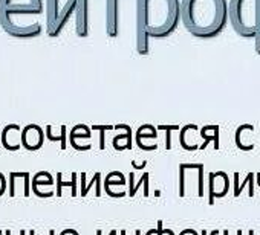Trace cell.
I'll return each instance as SVG.
<instances>
[{
	"label": "cell",
	"mask_w": 260,
	"mask_h": 235,
	"mask_svg": "<svg viewBox=\"0 0 260 235\" xmlns=\"http://www.w3.org/2000/svg\"><path fill=\"white\" fill-rule=\"evenodd\" d=\"M75 32L81 38L89 35V0H78L77 2Z\"/></svg>",
	"instance_id": "9"
},
{
	"label": "cell",
	"mask_w": 260,
	"mask_h": 235,
	"mask_svg": "<svg viewBox=\"0 0 260 235\" xmlns=\"http://www.w3.org/2000/svg\"><path fill=\"white\" fill-rule=\"evenodd\" d=\"M96 186V197H100L101 195V174L100 173H95L93 174V177H92V180L89 182V183H86V173H81V197H86L87 195V192H89V189L92 188V186Z\"/></svg>",
	"instance_id": "19"
},
{
	"label": "cell",
	"mask_w": 260,
	"mask_h": 235,
	"mask_svg": "<svg viewBox=\"0 0 260 235\" xmlns=\"http://www.w3.org/2000/svg\"><path fill=\"white\" fill-rule=\"evenodd\" d=\"M90 132H92V129L84 126V124L75 126L71 130V133H69V144H71V147L74 148L78 144V141H81V139H90V136H92Z\"/></svg>",
	"instance_id": "17"
},
{
	"label": "cell",
	"mask_w": 260,
	"mask_h": 235,
	"mask_svg": "<svg viewBox=\"0 0 260 235\" xmlns=\"http://www.w3.org/2000/svg\"><path fill=\"white\" fill-rule=\"evenodd\" d=\"M104 191L110 197H115V199L124 197L125 195V182H122V183H107V182H104Z\"/></svg>",
	"instance_id": "24"
},
{
	"label": "cell",
	"mask_w": 260,
	"mask_h": 235,
	"mask_svg": "<svg viewBox=\"0 0 260 235\" xmlns=\"http://www.w3.org/2000/svg\"><path fill=\"white\" fill-rule=\"evenodd\" d=\"M236 235H243V232H242V230H237V233H236Z\"/></svg>",
	"instance_id": "43"
},
{
	"label": "cell",
	"mask_w": 260,
	"mask_h": 235,
	"mask_svg": "<svg viewBox=\"0 0 260 235\" xmlns=\"http://www.w3.org/2000/svg\"><path fill=\"white\" fill-rule=\"evenodd\" d=\"M254 48H255V54L260 55V34L254 37Z\"/></svg>",
	"instance_id": "32"
},
{
	"label": "cell",
	"mask_w": 260,
	"mask_h": 235,
	"mask_svg": "<svg viewBox=\"0 0 260 235\" xmlns=\"http://www.w3.org/2000/svg\"><path fill=\"white\" fill-rule=\"evenodd\" d=\"M119 32V0H106V34L110 38Z\"/></svg>",
	"instance_id": "7"
},
{
	"label": "cell",
	"mask_w": 260,
	"mask_h": 235,
	"mask_svg": "<svg viewBox=\"0 0 260 235\" xmlns=\"http://www.w3.org/2000/svg\"><path fill=\"white\" fill-rule=\"evenodd\" d=\"M230 179L225 171H211L208 174V203L214 205L216 199H222L228 194Z\"/></svg>",
	"instance_id": "5"
},
{
	"label": "cell",
	"mask_w": 260,
	"mask_h": 235,
	"mask_svg": "<svg viewBox=\"0 0 260 235\" xmlns=\"http://www.w3.org/2000/svg\"><path fill=\"white\" fill-rule=\"evenodd\" d=\"M201 235H208V232H207V230L204 229V230H201Z\"/></svg>",
	"instance_id": "40"
},
{
	"label": "cell",
	"mask_w": 260,
	"mask_h": 235,
	"mask_svg": "<svg viewBox=\"0 0 260 235\" xmlns=\"http://www.w3.org/2000/svg\"><path fill=\"white\" fill-rule=\"evenodd\" d=\"M248 235H255V233H254V230H249V232H248Z\"/></svg>",
	"instance_id": "45"
},
{
	"label": "cell",
	"mask_w": 260,
	"mask_h": 235,
	"mask_svg": "<svg viewBox=\"0 0 260 235\" xmlns=\"http://www.w3.org/2000/svg\"><path fill=\"white\" fill-rule=\"evenodd\" d=\"M181 22V0H137V51L150 52V37L173 34Z\"/></svg>",
	"instance_id": "1"
},
{
	"label": "cell",
	"mask_w": 260,
	"mask_h": 235,
	"mask_svg": "<svg viewBox=\"0 0 260 235\" xmlns=\"http://www.w3.org/2000/svg\"><path fill=\"white\" fill-rule=\"evenodd\" d=\"M63 186H69L71 188V195L72 197L78 195L77 194V173H72L71 174V182H63V174L61 173H57V192H55L57 197L63 195V192H61Z\"/></svg>",
	"instance_id": "20"
},
{
	"label": "cell",
	"mask_w": 260,
	"mask_h": 235,
	"mask_svg": "<svg viewBox=\"0 0 260 235\" xmlns=\"http://www.w3.org/2000/svg\"><path fill=\"white\" fill-rule=\"evenodd\" d=\"M222 235H230V230H223V232H222Z\"/></svg>",
	"instance_id": "41"
},
{
	"label": "cell",
	"mask_w": 260,
	"mask_h": 235,
	"mask_svg": "<svg viewBox=\"0 0 260 235\" xmlns=\"http://www.w3.org/2000/svg\"><path fill=\"white\" fill-rule=\"evenodd\" d=\"M49 235H55V230H49Z\"/></svg>",
	"instance_id": "42"
},
{
	"label": "cell",
	"mask_w": 260,
	"mask_h": 235,
	"mask_svg": "<svg viewBox=\"0 0 260 235\" xmlns=\"http://www.w3.org/2000/svg\"><path fill=\"white\" fill-rule=\"evenodd\" d=\"M220 232H219V229H214V230H211V233L210 235H219Z\"/></svg>",
	"instance_id": "39"
},
{
	"label": "cell",
	"mask_w": 260,
	"mask_h": 235,
	"mask_svg": "<svg viewBox=\"0 0 260 235\" xmlns=\"http://www.w3.org/2000/svg\"><path fill=\"white\" fill-rule=\"evenodd\" d=\"M11 232H13V230L7 229V230H5V235H11ZM20 235H26V232H25V230H20Z\"/></svg>",
	"instance_id": "37"
},
{
	"label": "cell",
	"mask_w": 260,
	"mask_h": 235,
	"mask_svg": "<svg viewBox=\"0 0 260 235\" xmlns=\"http://www.w3.org/2000/svg\"><path fill=\"white\" fill-rule=\"evenodd\" d=\"M158 132H166V148L167 150H172V132H176V130H181L179 126H158L156 127Z\"/></svg>",
	"instance_id": "25"
},
{
	"label": "cell",
	"mask_w": 260,
	"mask_h": 235,
	"mask_svg": "<svg viewBox=\"0 0 260 235\" xmlns=\"http://www.w3.org/2000/svg\"><path fill=\"white\" fill-rule=\"evenodd\" d=\"M181 22L198 38L219 35L230 22L226 0H181Z\"/></svg>",
	"instance_id": "2"
},
{
	"label": "cell",
	"mask_w": 260,
	"mask_h": 235,
	"mask_svg": "<svg viewBox=\"0 0 260 235\" xmlns=\"http://www.w3.org/2000/svg\"><path fill=\"white\" fill-rule=\"evenodd\" d=\"M255 183L260 186V173H257V174H255Z\"/></svg>",
	"instance_id": "38"
},
{
	"label": "cell",
	"mask_w": 260,
	"mask_h": 235,
	"mask_svg": "<svg viewBox=\"0 0 260 235\" xmlns=\"http://www.w3.org/2000/svg\"><path fill=\"white\" fill-rule=\"evenodd\" d=\"M60 11V0H46V31L54 26Z\"/></svg>",
	"instance_id": "18"
},
{
	"label": "cell",
	"mask_w": 260,
	"mask_h": 235,
	"mask_svg": "<svg viewBox=\"0 0 260 235\" xmlns=\"http://www.w3.org/2000/svg\"><path fill=\"white\" fill-rule=\"evenodd\" d=\"M149 179H150V176H149V173L146 171V173H143L141 179L135 183V173H130V174H128V185H130V188H128V194H127V195H130V197L137 195V191H138L140 186L143 185V186H146L144 195L149 197Z\"/></svg>",
	"instance_id": "16"
},
{
	"label": "cell",
	"mask_w": 260,
	"mask_h": 235,
	"mask_svg": "<svg viewBox=\"0 0 260 235\" xmlns=\"http://www.w3.org/2000/svg\"><path fill=\"white\" fill-rule=\"evenodd\" d=\"M137 145L140 150L144 151H153L158 148V144H149V139L156 141L158 138V129L150 126V124H144L137 130Z\"/></svg>",
	"instance_id": "12"
},
{
	"label": "cell",
	"mask_w": 260,
	"mask_h": 235,
	"mask_svg": "<svg viewBox=\"0 0 260 235\" xmlns=\"http://www.w3.org/2000/svg\"><path fill=\"white\" fill-rule=\"evenodd\" d=\"M104 182H107V183H122V182H125V179H124L122 173H119V171H112V173H109V174L106 176V180H104Z\"/></svg>",
	"instance_id": "27"
},
{
	"label": "cell",
	"mask_w": 260,
	"mask_h": 235,
	"mask_svg": "<svg viewBox=\"0 0 260 235\" xmlns=\"http://www.w3.org/2000/svg\"><path fill=\"white\" fill-rule=\"evenodd\" d=\"M119 235H127V230H124V229H122V230H119ZM135 235H141V230H138V229H137V230H135Z\"/></svg>",
	"instance_id": "36"
},
{
	"label": "cell",
	"mask_w": 260,
	"mask_h": 235,
	"mask_svg": "<svg viewBox=\"0 0 260 235\" xmlns=\"http://www.w3.org/2000/svg\"><path fill=\"white\" fill-rule=\"evenodd\" d=\"M234 142L236 147L242 151H251L255 147V135L254 127L251 124H243L237 127L234 133Z\"/></svg>",
	"instance_id": "10"
},
{
	"label": "cell",
	"mask_w": 260,
	"mask_h": 235,
	"mask_svg": "<svg viewBox=\"0 0 260 235\" xmlns=\"http://www.w3.org/2000/svg\"><path fill=\"white\" fill-rule=\"evenodd\" d=\"M158 227H159L161 235H175V232H173L172 229H164V227H162V220L158 221Z\"/></svg>",
	"instance_id": "30"
},
{
	"label": "cell",
	"mask_w": 260,
	"mask_h": 235,
	"mask_svg": "<svg viewBox=\"0 0 260 235\" xmlns=\"http://www.w3.org/2000/svg\"><path fill=\"white\" fill-rule=\"evenodd\" d=\"M77 2H78V0H68V2L64 4V7L61 8V11L58 14V19L55 20L54 26L51 29H48V35L49 37H57L61 32V29L66 26V23L71 19V16L77 11Z\"/></svg>",
	"instance_id": "14"
},
{
	"label": "cell",
	"mask_w": 260,
	"mask_h": 235,
	"mask_svg": "<svg viewBox=\"0 0 260 235\" xmlns=\"http://www.w3.org/2000/svg\"><path fill=\"white\" fill-rule=\"evenodd\" d=\"M146 235H161V232H159V227H155V229H150V230H147V232H146Z\"/></svg>",
	"instance_id": "34"
},
{
	"label": "cell",
	"mask_w": 260,
	"mask_h": 235,
	"mask_svg": "<svg viewBox=\"0 0 260 235\" xmlns=\"http://www.w3.org/2000/svg\"><path fill=\"white\" fill-rule=\"evenodd\" d=\"M43 11V0H29L26 4H14V0H0V23L4 29L11 34L17 25L13 22L11 16L16 13L25 14H40Z\"/></svg>",
	"instance_id": "4"
},
{
	"label": "cell",
	"mask_w": 260,
	"mask_h": 235,
	"mask_svg": "<svg viewBox=\"0 0 260 235\" xmlns=\"http://www.w3.org/2000/svg\"><path fill=\"white\" fill-rule=\"evenodd\" d=\"M115 130L119 132L113 139H112V147L116 151H124L130 150L134 147V132L127 124H116Z\"/></svg>",
	"instance_id": "11"
},
{
	"label": "cell",
	"mask_w": 260,
	"mask_h": 235,
	"mask_svg": "<svg viewBox=\"0 0 260 235\" xmlns=\"http://www.w3.org/2000/svg\"><path fill=\"white\" fill-rule=\"evenodd\" d=\"M66 136H68V129H66V126H61V127H60V133H58V135H54V133H52V127H51V126L46 127V138H48V141H51V142H60L61 150H66V147H68Z\"/></svg>",
	"instance_id": "22"
},
{
	"label": "cell",
	"mask_w": 260,
	"mask_h": 235,
	"mask_svg": "<svg viewBox=\"0 0 260 235\" xmlns=\"http://www.w3.org/2000/svg\"><path fill=\"white\" fill-rule=\"evenodd\" d=\"M42 185L43 186H52L54 185V179H52L51 173H48V171H39L32 177V191H36Z\"/></svg>",
	"instance_id": "23"
},
{
	"label": "cell",
	"mask_w": 260,
	"mask_h": 235,
	"mask_svg": "<svg viewBox=\"0 0 260 235\" xmlns=\"http://www.w3.org/2000/svg\"><path fill=\"white\" fill-rule=\"evenodd\" d=\"M179 142L181 147L187 151H196L201 150L199 139H201V129H198V126L194 124H187L179 130Z\"/></svg>",
	"instance_id": "8"
},
{
	"label": "cell",
	"mask_w": 260,
	"mask_h": 235,
	"mask_svg": "<svg viewBox=\"0 0 260 235\" xmlns=\"http://www.w3.org/2000/svg\"><path fill=\"white\" fill-rule=\"evenodd\" d=\"M29 235H36V230H29Z\"/></svg>",
	"instance_id": "44"
},
{
	"label": "cell",
	"mask_w": 260,
	"mask_h": 235,
	"mask_svg": "<svg viewBox=\"0 0 260 235\" xmlns=\"http://www.w3.org/2000/svg\"><path fill=\"white\" fill-rule=\"evenodd\" d=\"M96 235H103V230H101V229H98V230H96ZM107 235H118V230H113V229H112Z\"/></svg>",
	"instance_id": "35"
},
{
	"label": "cell",
	"mask_w": 260,
	"mask_h": 235,
	"mask_svg": "<svg viewBox=\"0 0 260 235\" xmlns=\"http://www.w3.org/2000/svg\"><path fill=\"white\" fill-rule=\"evenodd\" d=\"M228 14L233 29L240 37H255V0H230Z\"/></svg>",
	"instance_id": "3"
},
{
	"label": "cell",
	"mask_w": 260,
	"mask_h": 235,
	"mask_svg": "<svg viewBox=\"0 0 260 235\" xmlns=\"http://www.w3.org/2000/svg\"><path fill=\"white\" fill-rule=\"evenodd\" d=\"M132 167L135 168V170H144L146 167H147V161H143V162H137V161H132Z\"/></svg>",
	"instance_id": "31"
},
{
	"label": "cell",
	"mask_w": 260,
	"mask_h": 235,
	"mask_svg": "<svg viewBox=\"0 0 260 235\" xmlns=\"http://www.w3.org/2000/svg\"><path fill=\"white\" fill-rule=\"evenodd\" d=\"M219 132H220L219 126H204L201 129V138L204 139L201 150H205L210 144H213L214 150H219L220 148V141H219L220 133Z\"/></svg>",
	"instance_id": "15"
},
{
	"label": "cell",
	"mask_w": 260,
	"mask_h": 235,
	"mask_svg": "<svg viewBox=\"0 0 260 235\" xmlns=\"http://www.w3.org/2000/svg\"><path fill=\"white\" fill-rule=\"evenodd\" d=\"M2 145L8 151H17L22 147V130L17 124H8L2 130Z\"/></svg>",
	"instance_id": "13"
},
{
	"label": "cell",
	"mask_w": 260,
	"mask_h": 235,
	"mask_svg": "<svg viewBox=\"0 0 260 235\" xmlns=\"http://www.w3.org/2000/svg\"><path fill=\"white\" fill-rule=\"evenodd\" d=\"M45 132L37 124H29L22 129V147L28 151H37L43 147Z\"/></svg>",
	"instance_id": "6"
},
{
	"label": "cell",
	"mask_w": 260,
	"mask_h": 235,
	"mask_svg": "<svg viewBox=\"0 0 260 235\" xmlns=\"http://www.w3.org/2000/svg\"><path fill=\"white\" fill-rule=\"evenodd\" d=\"M60 235H80L75 229H64L60 232Z\"/></svg>",
	"instance_id": "33"
},
{
	"label": "cell",
	"mask_w": 260,
	"mask_h": 235,
	"mask_svg": "<svg viewBox=\"0 0 260 235\" xmlns=\"http://www.w3.org/2000/svg\"><path fill=\"white\" fill-rule=\"evenodd\" d=\"M239 176H240L239 173H234V197H239L242 194L243 188H246V185L251 189H254V180H255V174L254 173H248L242 183L239 182Z\"/></svg>",
	"instance_id": "21"
},
{
	"label": "cell",
	"mask_w": 260,
	"mask_h": 235,
	"mask_svg": "<svg viewBox=\"0 0 260 235\" xmlns=\"http://www.w3.org/2000/svg\"><path fill=\"white\" fill-rule=\"evenodd\" d=\"M5 191H7V179L2 173H0V197L5 194Z\"/></svg>",
	"instance_id": "29"
},
{
	"label": "cell",
	"mask_w": 260,
	"mask_h": 235,
	"mask_svg": "<svg viewBox=\"0 0 260 235\" xmlns=\"http://www.w3.org/2000/svg\"><path fill=\"white\" fill-rule=\"evenodd\" d=\"M255 31L260 34V0H255Z\"/></svg>",
	"instance_id": "28"
},
{
	"label": "cell",
	"mask_w": 260,
	"mask_h": 235,
	"mask_svg": "<svg viewBox=\"0 0 260 235\" xmlns=\"http://www.w3.org/2000/svg\"><path fill=\"white\" fill-rule=\"evenodd\" d=\"M90 129L93 132H100V150H104L106 148V141H104L106 132H112V130H115V127H112V126H92Z\"/></svg>",
	"instance_id": "26"
}]
</instances>
